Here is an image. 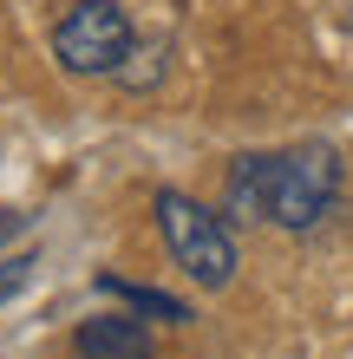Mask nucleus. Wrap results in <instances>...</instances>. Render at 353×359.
<instances>
[{"instance_id":"1","label":"nucleus","mask_w":353,"mask_h":359,"mask_svg":"<svg viewBox=\"0 0 353 359\" xmlns=\"http://www.w3.org/2000/svg\"><path fill=\"white\" fill-rule=\"evenodd\" d=\"M229 216L268 229H314L340 196V157L327 144H288L229 163Z\"/></svg>"},{"instance_id":"2","label":"nucleus","mask_w":353,"mask_h":359,"mask_svg":"<svg viewBox=\"0 0 353 359\" xmlns=\"http://www.w3.org/2000/svg\"><path fill=\"white\" fill-rule=\"evenodd\" d=\"M157 229H164V242H171L177 268L190 274L197 287H229V274H236V236H229L222 216H210L203 203L177 196V189H164V196H157Z\"/></svg>"},{"instance_id":"3","label":"nucleus","mask_w":353,"mask_h":359,"mask_svg":"<svg viewBox=\"0 0 353 359\" xmlns=\"http://www.w3.org/2000/svg\"><path fill=\"white\" fill-rule=\"evenodd\" d=\"M131 20H124L118 0H79V7L53 27V53L59 66L79 72V79H98V72H124L131 59Z\"/></svg>"},{"instance_id":"4","label":"nucleus","mask_w":353,"mask_h":359,"mask_svg":"<svg viewBox=\"0 0 353 359\" xmlns=\"http://www.w3.org/2000/svg\"><path fill=\"white\" fill-rule=\"evenodd\" d=\"M72 353L79 359H151V333L131 313H98L72 333Z\"/></svg>"},{"instance_id":"5","label":"nucleus","mask_w":353,"mask_h":359,"mask_svg":"<svg viewBox=\"0 0 353 359\" xmlns=\"http://www.w3.org/2000/svg\"><path fill=\"white\" fill-rule=\"evenodd\" d=\"M98 294L124 301L131 313H151V320H190V307L177 294H157V287H138V281H118V274H98Z\"/></svg>"},{"instance_id":"6","label":"nucleus","mask_w":353,"mask_h":359,"mask_svg":"<svg viewBox=\"0 0 353 359\" xmlns=\"http://www.w3.org/2000/svg\"><path fill=\"white\" fill-rule=\"evenodd\" d=\"M27 274H33V255H13V262H0V301H13V294L27 287Z\"/></svg>"}]
</instances>
